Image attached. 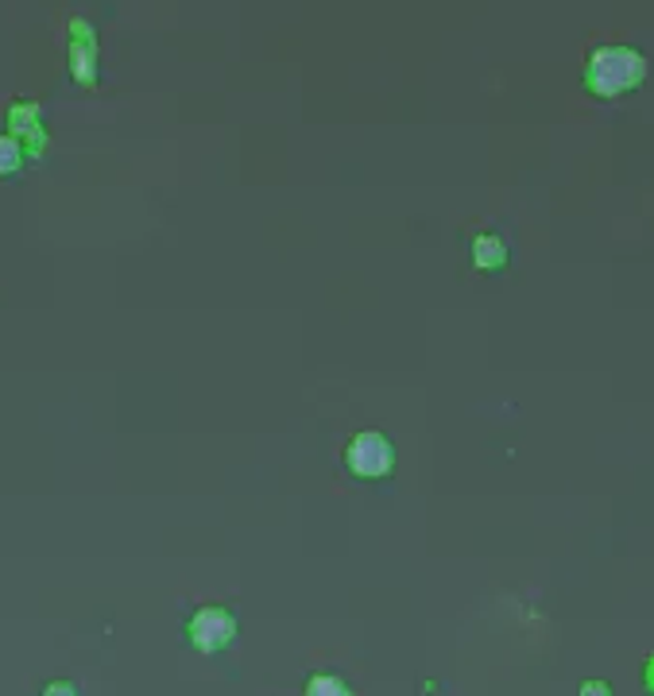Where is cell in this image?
Returning <instances> with one entry per match:
<instances>
[{
  "mask_svg": "<svg viewBox=\"0 0 654 696\" xmlns=\"http://www.w3.org/2000/svg\"><path fill=\"white\" fill-rule=\"evenodd\" d=\"M646 81V59L636 47H596L584 62V89L593 98H624V93H636Z\"/></svg>",
  "mask_w": 654,
  "mask_h": 696,
  "instance_id": "6da1fadb",
  "label": "cell"
},
{
  "mask_svg": "<svg viewBox=\"0 0 654 696\" xmlns=\"http://www.w3.org/2000/svg\"><path fill=\"white\" fill-rule=\"evenodd\" d=\"M345 468L361 480L391 477V468H395V445L376 430L356 433V438H349V445H345Z\"/></svg>",
  "mask_w": 654,
  "mask_h": 696,
  "instance_id": "7a4b0ae2",
  "label": "cell"
},
{
  "mask_svg": "<svg viewBox=\"0 0 654 696\" xmlns=\"http://www.w3.org/2000/svg\"><path fill=\"white\" fill-rule=\"evenodd\" d=\"M237 616L229 608H198L186 623V638L202 654H217L237 638Z\"/></svg>",
  "mask_w": 654,
  "mask_h": 696,
  "instance_id": "3957f363",
  "label": "cell"
},
{
  "mask_svg": "<svg viewBox=\"0 0 654 696\" xmlns=\"http://www.w3.org/2000/svg\"><path fill=\"white\" fill-rule=\"evenodd\" d=\"M71 74L78 86L98 81V31L89 20H71Z\"/></svg>",
  "mask_w": 654,
  "mask_h": 696,
  "instance_id": "277c9868",
  "label": "cell"
},
{
  "mask_svg": "<svg viewBox=\"0 0 654 696\" xmlns=\"http://www.w3.org/2000/svg\"><path fill=\"white\" fill-rule=\"evenodd\" d=\"M9 128L16 132V143L24 148V155L39 160L47 148V132L43 124H39V105L36 101H20V105L9 109Z\"/></svg>",
  "mask_w": 654,
  "mask_h": 696,
  "instance_id": "5b68a950",
  "label": "cell"
},
{
  "mask_svg": "<svg viewBox=\"0 0 654 696\" xmlns=\"http://www.w3.org/2000/svg\"><path fill=\"white\" fill-rule=\"evenodd\" d=\"M473 264H477L480 271H500V267L507 264L504 237H495V232H480V237L473 240Z\"/></svg>",
  "mask_w": 654,
  "mask_h": 696,
  "instance_id": "8992f818",
  "label": "cell"
},
{
  "mask_svg": "<svg viewBox=\"0 0 654 696\" xmlns=\"http://www.w3.org/2000/svg\"><path fill=\"white\" fill-rule=\"evenodd\" d=\"M306 696H353V688L341 678H334V673H314L306 681Z\"/></svg>",
  "mask_w": 654,
  "mask_h": 696,
  "instance_id": "52a82bcc",
  "label": "cell"
},
{
  "mask_svg": "<svg viewBox=\"0 0 654 696\" xmlns=\"http://www.w3.org/2000/svg\"><path fill=\"white\" fill-rule=\"evenodd\" d=\"M24 167V148L16 143V136L0 132V175H16Z\"/></svg>",
  "mask_w": 654,
  "mask_h": 696,
  "instance_id": "ba28073f",
  "label": "cell"
},
{
  "mask_svg": "<svg viewBox=\"0 0 654 696\" xmlns=\"http://www.w3.org/2000/svg\"><path fill=\"white\" fill-rule=\"evenodd\" d=\"M43 696H78V685H71V681H51V685L43 688Z\"/></svg>",
  "mask_w": 654,
  "mask_h": 696,
  "instance_id": "9c48e42d",
  "label": "cell"
},
{
  "mask_svg": "<svg viewBox=\"0 0 654 696\" xmlns=\"http://www.w3.org/2000/svg\"><path fill=\"white\" fill-rule=\"evenodd\" d=\"M577 696H612V685L608 681H584Z\"/></svg>",
  "mask_w": 654,
  "mask_h": 696,
  "instance_id": "30bf717a",
  "label": "cell"
}]
</instances>
